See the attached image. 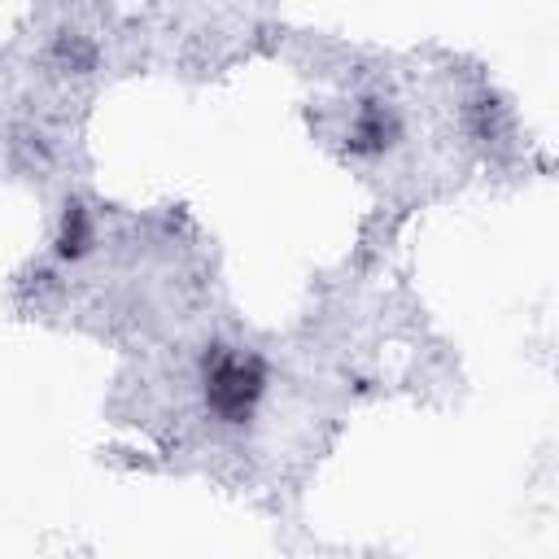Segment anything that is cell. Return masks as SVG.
I'll return each mask as SVG.
<instances>
[{
	"mask_svg": "<svg viewBox=\"0 0 559 559\" xmlns=\"http://www.w3.org/2000/svg\"><path fill=\"white\" fill-rule=\"evenodd\" d=\"M201 393H205V411L218 424H245L253 419L266 393V367L245 349L214 345L201 367Z\"/></svg>",
	"mask_w": 559,
	"mask_h": 559,
	"instance_id": "1",
	"label": "cell"
},
{
	"mask_svg": "<svg viewBox=\"0 0 559 559\" xmlns=\"http://www.w3.org/2000/svg\"><path fill=\"white\" fill-rule=\"evenodd\" d=\"M92 236H96L92 214H87L83 205H66V214H61V231H57V253H61V258H79V253H87Z\"/></svg>",
	"mask_w": 559,
	"mask_h": 559,
	"instance_id": "3",
	"label": "cell"
},
{
	"mask_svg": "<svg viewBox=\"0 0 559 559\" xmlns=\"http://www.w3.org/2000/svg\"><path fill=\"white\" fill-rule=\"evenodd\" d=\"M397 140V118L389 105H362L349 122V148L358 153H380Z\"/></svg>",
	"mask_w": 559,
	"mask_h": 559,
	"instance_id": "2",
	"label": "cell"
}]
</instances>
